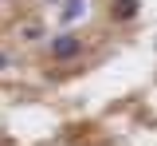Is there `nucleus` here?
<instances>
[{"label": "nucleus", "mask_w": 157, "mask_h": 146, "mask_svg": "<svg viewBox=\"0 0 157 146\" xmlns=\"http://www.w3.org/2000/svg\"><path fill=\"white\" fill-rule=\"evenodd\" d=\"M78 51H82V40L71 36V32H63V36L51 40V55H55V59H75Z\"/></svg>", "instance_id": "1"}, {"label": "nucleus", "mask_w": 157, "mask_h": 146, "mask_svg": "<svg viewBox=\"0 0 157 146\" xmlns=\"http://www.w3.org/2000/svg\"><path fill=\"white\" fill-rule=\"evenodd\" d=\"M55 12H59V24L67 28V24H78V20H86L90 4H86V0H63V4H59Z\"/></svg>", "instance_id": "2"}, {"label": "nucleus", "mask_w": 157, "mask_h": 146, "mask_svg": "<svg viewBox=\"0 0 157 146\" xmlns=\"http://www.w3.org/2000/svg\"><path fill=\"white\" fill-rule=\"evenodd\" d=\"M137 12H141L137 0H114V20H134Z\"/></svg>", "instance_id": "3"}, {"label": "nucleus", "mask_w": 157, "mask_h": 146, "mask_svg": "<svg viewBox=\"0 0 157 146\" xmlns=\"http://www.w3.org/2000/svg\"><path fill=\"white\" fill-rule=\"evenodd\" d=\"M39 36H43V28H39V24H28V28H24V40H39Z\"/></svg>", "instance_id": "4"}, {"label": "nucleus", "mask_w": 157, "mask_h": 146, "mask_svg": "<svg viewBox=\"0 0 157 146\" xmlns=\"http://www.w3.org/2000/svg\"><path fill=\"white\" fill-rule=\"evenodd\" d=\"M4 67H8V55H4V51H0V71H4Z\"/></svg>", "instance_id": "5"}, {"label": "nucleus", "mask_w": 157, "mask_h": 146, "mask_svg": "<svg viewBox=\"0 0 157 146\" xmlns=\"http://www.w3.org/2000/svg\"><path fill=\"white\" fill-rule=\"evenodd\" d=\"M55 4H63V0H55Z\"/></svg>", "instance_id": "6"}]
</instances>
